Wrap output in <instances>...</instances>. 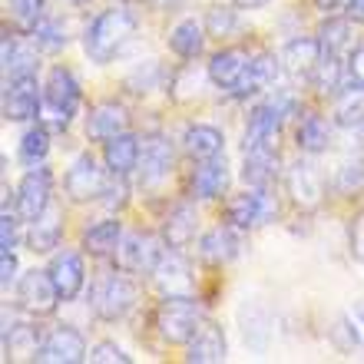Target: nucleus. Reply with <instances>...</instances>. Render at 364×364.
Returning a JSON list of instances; mask_svg holds the SVG:
<instances>
[{"mask_svg":"<svg viewBox=\"0 0 364 364\" xmlns=\"http://www.w3.org/2000/svg\"><path fill=\"white\" fill-rule=\"evenodd\" d=\"M321 57H325V50H321L318 37H295V40H288L285 50H282V67H285L291 77L311 80V73H315Z\"/></svg>","mask_w":364,"mask_h":364,"instance_id":"25","label":"nucleus"},{"mask_svg":"<svg viewBox=\"0 0 364 364\" xmlns=\"http://www.w3.org/2000/svg\"><path fill=\"white\" fill-rule=\"evenodd\" d=\"M139 149H143V139L133 136L129 129L113 139L103 143V163L113 176H129L133 169H139Z\"/></svg>","mask_w":364,"mask_h":364,"instance_id":"23","label":"nucleus"},{"mask_svg":"<svg viewBox=\"0 0 364 364\" xmlns=\"http://www.w3.org/2000/svg\"><path fill=\"white\" fill-rule=\"evenodd\" d=\"M182 149L192 156V159H215V156H222V149H225V136H222V129H215V126L209 123H196L189 126L186 133H182Z\"/></svg>","mask_w":364,"mask_h":364,"instance_id":"29","label":"nucleus"},{"mask_svg":"<svg viewBox=\"0 0 364 364\" xmlns=\"http://www.w3.org/2000/svg\"><path fill=\"white\" fill-rule=\"evenodd\" d=\"M249 53L242 47H229V50H219L215 57L209 60V80L215 83L219 90H225V93H232V90L242 83V77H245V70H249Z\"/></svg>","mask_w":364,"mask_h":364,"instance_id":"21","label":"nucleus"},{"mask_svg":"<svg viewBox=\"0 0 364 364\" xmlns=\"http://www.w3.org/2000/svg\"><path fill=\"white\" fill-rule=\"evenodd\" d=\"M355 20L348 17H328L325 23H321V30H318V43H321V50L325 53H335V57H341V53H348V50L355 47Z\"/></svg>","mask_w":364,"mask_h":364,"instance_id":"33","label":"nucleus"},{"mask_svg":"<svg viewBox=\"0 0 364 364\" xmlns=\"http://www.w3.org/2000/svg\"><path fill=\"white\" fill-rule=\"evenodd\" d=\"M285 189L288 196L295 199L298 209H318L321 202H325V182H321V176L315 173V166L311 163H295L291 169L285 173Z\"/></svg>","mask_w":364,"mask_h":364,"instance_id":"15","label":"nucleus"},{"mask_svg":"<svg viewBox=\"0 0 364 364\" xmlns=\"http://www.w3.org/2000/svg\"><path fill=\"white\" fill-rule=\"evenodd\" d=\"M17 219L20 215H10L4 209V219H0V249H14L17 245Z\"/></svg>","mask_w":364,"mask_h":364,"instance_id":"43","label":"nucleus"},{"mask_svg":"<svg viewBox=\"0 0 364 364\" xmlns=\"http://www.w3.org/2000/svg\"><path fill=\"white\" fill-rule=\"evenodd\" d=\"M50 192H53V176H50V169L43 163L40 166H30V173L20 179L17 186V215L20 222H33L40 215V212L47 209L50 202Z\"/></svg>","mask_w":364,"mask_h":364,"instance_id":"10","label":"nucleus"},{"mask_svg":"<svg viewBox=\"0 0 364 364\" xmlns=\"http://www.w3.org/2000/svg\"><path fill=\"white\" fill-rule=\"evenodd\" d=\"M225 189H229V163H225V156L202 159V166L189 179L192 199H219Z\"/></svg>","mask_w":364,"mask_h":364,"instance_id":"24","label":"nucleus"},{"mask_svg":"<svg viewBox=\"0 0 364 364\" xmlns=\"http://www.w3.org/2000/svg\"><path fill=\"white\" fill-rule=\"evenodd\" d=\"M199 262L202 265H212V269H222V265H229L235 255H239L242 242H239V229L235 225H215V229H209L205 235L199 239Z\"/></svg>","mask_w":364,"mask_h":364,"instance_id":"16","label":"nucleus"},{"mask_svg":"<svg viewBox=\"0 0 364 364\" xmlns=\"http://www.w3.org/2000/svg\"><path fill=\"white\" fill-rule=\"evenodd\" d=\"M288 109H291V100H288V96H278V100H269V103L255 106L249 116V126H245V136H242V153L278 146V133H282V123H285Z\"/></svg>","mask_w":364,"mask_h":364,"instance_id":"5","label":"nucleus"},{"mask_svg":"<svg viewBox=\"0 0 364 364\" xmlns=\"http://www.w3.org/2000/svg\"><path fill=\"white\" fill-rule=\"evenodd\" d=\"M242 179L255 186V189H265L278 173V146H265V149H249L242 153Z\"/></svg>","mask_w":364,"mask_h":364,"instance_id":"31","label":"nucleus"},{"mask_svg":"<svg viewBox=\"0 0 364 364\" xmlns=\"http://www.w3.org/2000/svg\"><path fill=\"white\" fill-rule=\"evenodd\" d=\"M173 166H176L173 143L166 136H146L143 149H139V182L143 186H156V182H163L166 176L173 173Z\"/></svg>","mask_w":364,"mask_h":364,"instance_id":"14","label":"nucleus"},{"mask_svg":"<svg viewBox=\"0 0 364 364\" xmlns=\"http://www.w3.org/2000/svg\"><path fill=\"white\" fill-rule=\"evenodd\" d=\"M205 33H209V30L202 27V23H196V20H179V23L169 30L166 43H169V50H173L179 60H199L202 50H205Z\"/></svg>","mask_w":364,"mask_h":364,"instance_id":"30","label":"nucleus"},{"mask_svg":"<svg viewBox=\"0 0 364 364\" xmlns=\"http://www.w3.org/2000/svg\"><path fill=\"white\" fill-rule=\"evenodd\" d=\"M119 242H123V222L119 219H100L83 229V252L93 255V259L116 255Z\"/></svg>","mask_w":364,"mask_h":364,"instance_id":"28","label":"nucleus"},{"mask_svg":"<svg viewBox=\"0 0 364 364\" xmlns=\"http://www.w3.org/2000/svg\"><path fill=\"white\" fill-rule=\"evenodd\" d=\"M87 358H90L87 338L80 335L73 325H60V328H53V331L43 338L37 361H47V364H80V361H87Z\"/></svg>","mask_w":364,"mask_h":364,"instance_id":"12","label":"nucleus"},{"mask_svg":"<svg viewBox=\"0 0 364 364\" xmlns=\"http://www.w3.org/2000/svg\"><path fill=\"white\" fill-rule=\"evenodd\" d=\"M136 305V282L126 272L103 275L90 288V308L100 321H123Z\"/></svg>","mask_w":364,"mask_h":364,"instance_id":"4","label":"nucleus"},{"mask_svg":"<svg viewBox=\"0 0 364 364\" xmlns=\"http://www.w3.org/2000/svg\"><path fill=\"white\" fill-rule=\"evenodd\" d=\"M278 212L275 199H272L265 189H252V192H239L225 202V222L235 225L239 232L255 229V225H265Z\"/></svg>","mask_w":364,"mask_h":364,"instance_id":"9","label":"nucleus"},{"mask_svg":"<svg viewBox=\"0 0 364 364\" xmlns=\"http://www.w3.org/2000/svg\"><path fill=\"white\" fill-rule=\"evenodd\" d=\"M37 70V53L20 43V37H14L10 30H4V77H33Z\"/></svg>","mask_w":364,"mask_h":364,"instance_id":"32","label":"nucleus"},{"mask_svg":"<svg viewBox=\"0 0 364 364\" xmlns=\"http://www.w3.org/2000/svg\"><path fill=\"white\" fill-rule=\"evenodd\" d=\"M202 328V305L192 295H166L156 308V331L166 345H189Z\"/></svg>","mask_w":364,"mask_h":364,"instance_id":"3","label":"nucleus"},{"mask_svg":"<svg viewBox=\"0 0 364 364\" xmlns=\"http://www.w3.org/2000/svg\"><path fill=\"white\" fill-rule=\"evenodd\" d=\"M232 4L242 10H255V7H262V4H269V0H232Z\"/></svg>","mask_w":364,"mask_h":364,"instance_id":"50","label":"nucleus"},{"mask_svg":"<svg viewBox=\"0 0 364 364\" xmlns=\"http://www.w3.org/2000/svg\"><path fill=\"white\" fill-rule=\"evenodd\" d=\"M70 4H77V7H83V4H90V0H70Z\"/></svg>","mask_w":364,"mask_h":364,"instance_id":"52","label":"nucleus"},{"mask_svg":"<svg viewBox=\"0 0 364 364\" xmlns=\"http://www.w3.org/2000/svg\"><path fill=\"white\" fill-rule=\"evenodd\" d=\"M348 17L355 20V23H364V0H351L348 4Z\"/></svg>","mask_w":364,"mask_h":364,"instance_id":"49","label":"nucleus"},{"mask_svg":"<svg viewBox=\"0 0 364 364\" xmlns=\"http://www.w3.org/2000/svg\"><path fill=\"white\" fill-rule=\"evenodd\" d=\"M133 37H136L133 10L106 7L103 14H96L93 23L87 27V33H83V50H87L90 63L106 67V63H113V60L123 53V47Z\"/></svg>","mask_w":364,"mask_h":364,"instance_id":"1","label":"nucleus"},{"mask_svg":"<svg viewBox=\"0 0 364 364\" xmlns=\"http://www.w3.org/2000/svg\"><path fill=\"white\" fill-rule=\"evenodd\" d=\"M348 80V67L341 63V57H335V53H325V57L318 60L315 73H311V87L318 90V93H331L338 96L341 93V83Z\"/></svg>","mask_w":364,"mask_h":364,"instance_id":"36","label":"nucleus"},{"mask_svg":"<svg viewBox=\"0 0 364 364\" xmlns=\"http://www.w3.org/2000/svg\"><path fill=\"white\" fill-rule=\"evenodd\" d=\"M348 321H351V328H355L358 341L364 345V301H355V308L348 311Z\"/></svg>","mask_w":364,"mask_h":364,"instance_id":"47","label":"nucleus"},{"mask_svg":"<svg viewBox=\"0 0 364 364\" xmlns=\"http://www.w3.org/2000/svg\"><path fill=\"white\" fill-rule=\"evenodd\" d=\"M80 106V80L73 77L70 67H53L43 83V106H40V119L47 129H67L73 113Z\"/></svg>","mask_w":364,"mask_h":364,"instance_id":"2","label":"nucleus"},{"mask_svg":"<svg viewBox=\"0 0 364 364\" xmlns=\"http://www.w3.org/2000/svg\"><path fill=\"white\" fill-rule=\"evenodd\" d=\"M20 163H27V166H40L43 159H47L50 153V129L43 123L40 126H30L27 133L20 136Z\"/></svg>","mask_w":364,"mask_h":364,"instance_id":"38","label":"nucleus"},{"mask_svg":"<svg viewBox=\"0 0 364 364\" xmlns=\"http://www.w3.org/2000/svg\"><path fill=\"white\" fill-rule=\"evenodd\" d=\"M282 57H275V53H255V57L249 60V70H245V77H242V83L235 90H232V96H255L262 93V90L275 87L278 73H282Z\"/></svg>","mask_w":364,"mask_h":364,"instance_id":"22","label":"nucleus"},{"mask_svg":"<svg viewBox=\"0 0 364 364\" xmlns=\"http://www.w3.org/2000/svg\"><path fill=\"white\" fill-rule=\"evenodd\" d=\"M239 321H242V335H245V345H252L255 351L269 345L272 335V315L269 305L262 298H245L239 308Z\"/></svg>","mask_w":364,"mask_h":364,"instance_id":"26","label":"nucleus"},{"mask_svg":"<svg viewBox=\"0 0 364 364\" xmlns=\"http://www.w3.org/2000/svg\"><path fill=\"white\" fill-rule=\"evenodd\" d=\"M63 301L57 291V285H53V278H50V272H27V275L17 278V305L27 311V315L33 318H47L57 311V305Z\"/></svg>","mask_w":364,"mask_h":364,"instance_id":"7","label":"nucleus"},{"mask_svg":"<svg viewBox=\"0 0 364 364\" xmlns=\"http://www.w3.org/2000/svg\"><path fill=\"white\" fill-rule=\"evenodd\" d=\"M43 106V87L37 77H14L4 83V119L7 123H27L37 119Z\"/></svg>","mask_w":364,"mask_h":364,"instance_id":"8","label":"nucleus"},{"mask_svg":"<svg viewBox=\"0 0 364 364\" xmlns=\"http://www.w3.org/2000/svg\"><path fill=\"white\" fill-rule=\"evenodd\" d=\"M0 272H4V288H10V282H17V255H14V249H0Z\"/></svg>","mask_w":364,"mask_h":364,"instance_id":"45","label":"nucleus"},{"mask_svg":"<svg viewBox=\"0 0 364 364\" xmlns=\"http://www.w3.org/2000/svg\"><path fill=\"white\" fill-rule=\"evenodd\" d=\"M159 7H173V4H179V0H156Z\"/></svg>","mask_w":364,"mask_h":364,"instance_id":"51","label":"nucleus"},{"mask_svg":"<svg viewBox=\"0 0 364 364\" xmlns=\"http://www.w3.org/2000/svg\"><path fill=\"white\" fill-rule=\"evenodd\" d=\"M129 129V113H126L123 103L116 100H106V103H96L87 116V136L96 139V143H106L113 136L126 133Z\"/></svg>","mask_w":364,"mask_h":364,"instance_id":"19","label":"nucleus"},{"mask_svg":"<svg viewBox=\"0 0 364 364\" xmlns=\"http://www.w3.org/2000/svg\"><path fill=\"white\" fill-rule=\"evenodd\" d=\"M351 255L358 262H364V212L351 222Z\"/></svg>","mask_w":364,"mask_h":364,"instance_id":"46","label":"nucleus"},{"mask_svg":"<svg viewBox=\"0 0 364 364\" xmlns=\"http://www.w3.org/2000/svg\"><path fill=\"white\" fill-rule=\"evenodd\" d=\"M335 189L341 196H355L364 189V163H348L335 173Z\"/></svg>","mask_w":364,"mask_h":364,"instance_id":"40","label":"nucleus"},{"mask_svg":"<svg viewBox=\"0 0 364 364\" xmlns=\"http://www.w3.org/2000/svg\"><path fill=\"white\" fill-rule=\"evenodd\" d=\"M348 83L358 90H364V47L355 50L351 57H348Z\"/></svg>","mask_w":364,"mask_h":364,"instance_id":"44","label":"nucleus"},{"mask_svg":"<svg viewBox=\"0 0 364 364\" xmlns=\"http://www.w3.org/2000/svg\"><path fill=\"white\" fill-rule=\"evenodd\" d=\"M106 176L103 169L96 166V159L90 153L77 156L73 159V166L67 169V179H63V189H67V196L73 202H96V199H103V192H106Z\"/></svg>","mask_w":364,"mask_h":364,"instance_id":"11","label":"nucleus"},{"mask_svg":"<svg viewBox=\"0 0 364 364\" xmlns=\"http://www.w3.org/2000/svg\"><path fill=\"white\" fill-rule=\"evenodd\" d=\"M50 278H53V285H57L60 298L63 301H73L80 298L83 285H87V269H83V255L73 249H60L47 265Z\"/></svg>","mask_w":364,"mask_h":364,"instance_id":"13","label":"nucleus"},{"mask_svg":"<svg viewBox=\"0 0 364 364\" xmlns=\"http://www.w3.org/2000/svg\"><path fill=\"white\" fill-rule=\"evenodd\" d=\"M229 358V341L215 321H202V328L186 345V361L189 364H219Z\"/></svg>","mask_w":364,"mask_h":364,"instance_id":"18","label":"nucleus"},{"mask_svg":"<svg viewBox=\"0 0 364 364\" xmlns=\"http://www.w3.org/2000/svg\"><path fill=\"white\" fill-rule=\"evenodd\" d=\"M199 232V212L192 202H179L163 222V242L169 249H186L189 242H196Z\"/></svg>","mask_w":364,"mask_h":364,"instance_id":"27","label":"nucleus"},{"mask_svg":"<svg viewBox=\"0 0 364 364\" xmlns=\"http://www.w3.org/2000/svg\"><path fill=\"white\" fill-rule=\"evenodd\" d=\"M60 242H63V209H60L57 202H50L47 209L30 222L27 249L33 255H50L53 249H60Z\"/></svg>","mask_w":364,"mask_h":364,"instance_id":"17","label":"nucleus"},{"mask_svg":"<svg viewBox=\"0 0 364 364\" xmlns=\"http://www.w3.org/2000/svg\"><path fill=\"white\" fill-rule=\"evenodd\" d=\"M235 27H239L235 10H229V7H212L209 14H205V30H209L212 37H229Z\"/></svg>","mask_w":364,"mask_h":364,"instance_id":"41","label":"nucleus"},{"mask_svg":"<svg viewBox=\"0 0 364 364\" xmlns=\"http://www.w3.org/2000/svg\"><path fill=\"white\" fill-rule=\"evenodd\" d=\"M40 345H43V338L33 325H7V335H4V351L7 358H33L37 361L40 355Z\"/></svg>","mask_w":364,"mask_h":364,"instance_id":"34","label":"nucleus"},{"mask_svg":"<svg viewBox=\"0 0 364 364\" xmlns=\"http://www.w3.org/2000/svg\"><path fill=\"white\" fill-rule=\"evenodd\" d=\"M163 295H192V269L182 259V249H169L153 272Z\"/></svg>","mask_w":364,"mask_h":364,"instance_id":"20","label":"nucleus"},{"mask_svg":"<svg viewBox=\"0 0 364 364\" xmlns=\"http://www.w3.org/2000/svg\"><path fill=\"white\" fill-rule=\"evenodd\" d=\"M295 143L301 153L308 156H318V153H325L328 143H331V129H328V123L321 119V116H305L301 123H298L295 129Z\"/></svg>","mask_w":364,"mask_h":364,"instance_id":"35","label":"nucleus"},{"mask_svg":"<svg viewBox=\"0 0 364 364\" xmlns=\"http://www.w3.org/2000/svg\"><path fill=\"white\" fill-rule=\"evenodd\" d=\"M335 119H338V126H348V129H355V126L364 123V90L351 87L345 93H338Z\"/></svg>","mask_w":364,"mask_h":364,"instance_id":"39","label":"nucleus"},{"mask_svg":"<svg viewBox=\"0 0 364 364\" xmlns=\"http://www.w3.org/2000/svg\"><path fill=\"white\" fill-rule=\"evenodd\" d=\"M90 361H96V364H116V361H119V364H129L133 358L126 355V351L116 345V341H100V345L90 351Z\"/></svg>","mask_w":364,"mask_h":364,"instance_id":"42","label":"nucleus"},{"mask_svg":"<svg viewBox=\"0 0 364 364\" xmlns=\"http://www.w3.org/2000/svg\"><path fill=\"white\" fill-rule=\"evenodd\" d=\"M7 10L20 33H33L47 23V0H7Z\"/></svg>","mask_w":364,"mask_h":364,"instance_id":"37","label":"nucleus"},{"mask_svg":"<svg viewBox=\"0 0 364 364\" xmlns=\"http://www.w3.org/2000/svg\"><path fill=\"white\" fill-rule=\"evenodd\" d=\"M351 0H315V7L321 10V14H335V10H341V7H348Z\"/></svg>","mask_w":364,"mask_h":364,"instance_id":"48","label":"nucleus"},{"mask_svg":"<svg viewBox=\"0 0 364 364\" xmlns=\"http://www.w3.org/2000/svg\"><path fill=\"white\" fill-rule=\"evenodd\" d=\"M166 245L163 239H156L149 232H129L123 235L119 249H116V259H119V269L123 272H136V275H153L159 259L166 255Z\"/></svg>","mask_w":364,"mask_h":364,"instance_id":"6","label":"nucleus"}]
</instances>
